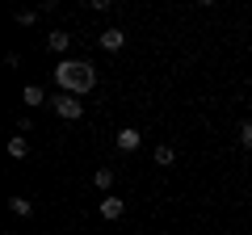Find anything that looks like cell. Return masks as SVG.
<instances>
[{
  "label": "cell",
  "instance_id": "6da1fadb",
  "mask_svg": "<svg viewBox=\"0 0 252 235\" xmlns=\"http://www.w3.org/2000/svg\"><path fill=\"white\" fill-rule=\"evenodd\" d=\"M55 84H59V92L84 97V92L97 88V67H93L89 59H59V67H55Z\"/></svg>",
  "mask_w": 252,
  "mask_h": 235
},
{
  "label": "cell",
  "instance_id": "7a4b0ae2",
  "mask_svg": "<svg viewBox=\"0 0 252 235\" xmlns=\"http://www.w3.org/2000/svg\"><path fill=\"white\" fill-rule=\"evenodd\" d=\"M51 105H55V114H59L63 122H80V118H84V101L72 97V92H55Z\"/></svg>",
  "mask_w": 252,
  "mask_h": 235
},
{
  "label": "cell",
  "instance_id": "3957f363",
  "mask_svg": "<svg viewBox=\"0 0 252 235\" xmlns=\"http://www.w3.org/2000/svg\"><path fill=\"white\" fill-rule=\"evenodd\" d=\"M114 143H118V151H139V143H143V135H139L135 126H122L114 135Z\"/></svg>",
  "mask_w": 252,
  "mask_h": 235
},
{
  "label": "cell",
  "instance_id": "277c9868",
  "mask_svg": "<svg viewBox=\"0 0 252 235\" xmlns=\"http://www.w3.org/2000/svg\"><path fill=\"white\" fill-rule=\"evenodd\" d=\"M101 46H105L109 55H114V51H122V46H126V29H118V26L101 29Z\"/></svg>",
  "mask_w": 252,
  "mask_h": 235
},
{
  "label": "cell",
  "instance_id": "5b68a950",
  "mask_svg": "<svg viewBox=\"0 0 252 235\" xmlns=\"http://www.w3.org/2000/svg\"><path fill=\"white\" fill-rule=\"evenodd\" d=\"M122 214H126V202L114 198V193H105V198H101V218H109V223H114V218H122Z\"/></svg>",
  "mask_w": 252,
  "mask_h": 235
},
{
  "label": "cell",
  "instance_id": "8992f818",
  "mask_svg": "<svg viewBox=\"0 0 252 235\" xmlns=\"http://www.w3.org/2000/svg\"><path fill=\"white\" fill-rule=\"evenodd\" d=\"M67 42H72V34H63V29L46 34V51H55V55H63V51H67Z\"/></svg>",
  "mask_w": 252,
  "mask_h": 235
},
{
  "label": "cell",
  "instance_id": "52a82bcc",
  "mask_svg": "<svg viewBox=\"0 0 252 235\" xmlns=\"http://www.w3.org/2000/svg\"><path fill=\"white\" fill-rule=\"evenodd\" d=\"M9 155H13V160H26V155H30V139L26 135H13L9 139Z\"/></svg>",
  "mask_w": 252,
  "mask_h": 235
},
{
  "label": "cell",
  "instance_id": "ba28073f",
  "mask_svg": "<svg viewBox=\"0 0 252 235\" xmlns=\"http://www.w3.org/2000/svg\"><path fill=\"white\" fill-rule=\"evenodd\" d=\"M9 210H13L17 218H30V214H34V202H30V198H21V193H17V198H9Z\"/></svg>",
  "mask_w": 252,
  "mask_h": 235
},
{
  "label": "cell",
  "instance_id": "9c48e42d",
  "mask_svg": "<svg viewBox=\"0 0 252 235\" xmlns=\"http://www.w3.org/2000/svg\"><path fill=\"white\" fill-rule=\"evenodd\" d=\"M21 101H26V109H34V105H42V101H46V92L38 88V84H26V92H21Z\"/></svg>",
  "mask_w": 252,
  "mask_h": 235
},
{
  "label": "cell",
  "instance_id": "30bf717a",
  "mask_svg": "<svg viewBox=\"0 0 252 235\" xmlns=\"http://www.w3.org/2000/svg\"><path fill=\"white\" fill-rule=\"evenodd\" d=\"M152 160H156V164H160V168H168V164H172V160H177V151H172V147H168V143H160V147H156V151H152Z\"/></svg>",
  "mask_w": 252,
  "mask_h": 235
},
{
  "label": "cell",
  "instance_id": "8fae6325",
  "mask_svg": "<svg viewBox=\"0 0 252 235\" xmlns=\"http://www.w3.org/2000/svg\"><path fill=\"white\" fill-rule=\"evenodd\" d=\"M93 185H97V189H114V172H109V168H97V172H93Z\"/></svg>",
  "mask_w": 252,
  "mask_h": 235
},
{
  "label": "cell",
  "instance_id": "7c38bea8",
  "mask_svg": "<svg viewBox=\"0 0 252 235\" xmlns=\"http://www.w3.org/2000/svg\"><path fill=\"white\" fill-rule=\"evenodd\" d=\"M13 21H17V26H34V21H38V9H17V13H13Z\"/></svg>",
  "mask_w": 252,
  "mask_h": 235
},
{
  "label": "cell",
  "instance_id": "4fadbf2b",
  "mask_svg": "<svg viewBox=\"0 0 252 235\" xmlns=\"http://www.w3.org/2000/svg\"><path fill=\"white\" fill-rule=\"evenodd\" d=\"M240 143L252 151V122H244V126H240Z\"/></svg>",
  "mask_w": 252,
  "mask_h": 235
}]
</instances>
